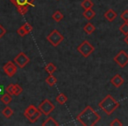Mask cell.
<instances>
[{
    "label": "cell",
    "mask_w": 128,
    "mask_h": 126,
    "mask_svg": "<svg viewBox=\"0 0 128 126\" xmlns=\"http://www.w3.org/2000/svg\"><path fill=\"white\" fill-rule=\"evenodd\" d=\"M76 119L84 126H94L100 121L101 117L98 112L93 110L92 107L87 106L77 116Z\"/></svg>",
    "instance_id": "1"
},
{
    "label": "cell",
    "mask_w": 128,
    "mask_h": 126,
    "mask_svg": "<svg viewBox=\"0 0 128 126\" xmlns=\"http://www.w3.org/2000/svg\"><path fill=\"white\" fill-rule=\"evenodd\" d=\"M98 106L107 116H110L119 107V103L112 95H107L98 103Z\"/></svg>",
    "instance_id": "2"
},
{
    "label": "cell",
    "mask_w": 128,
    "mask_h": 126,
    "mask_svg": "<svg viewBox=\"0 0 128 126\" xmlns=\"http://www.w3.org/2000/svg\"><path fill=\"white\" fill-rule=\"evenodd\" d=\"M18 9V11L21 15H25L28 11V7H35L34 0H10Z\"/></svg>",
    "instance_id": "3"
},
{
    "label": "cell",
    "mask_w": 128,
    "mask_h": 126,
    "mask_svg": "<svg viewBox=\"0 0 128 126\" xmlns=\"http://www.w3.org/2000/svg\"><path fill=\"white\" fill-rule=\"evenodd\" d=\"M42 112L39 110V108H36L34 105L30 104L25 110L24 116L30 123H35L38 119L40 117Z\"/></svg>",
    "instance_id": "4"
},
{
    "label": "cell",
    "mask_w": 128,
    "mask_h": 126,
    "mask_svg": "<svg viewBox=\"0 0 128 126\" xmlns=\"http://www.w3.org/2000/svg\"><path fill=\"white\" fill-rule=\"evenodd\" d=\"M46 40L53 46L56 47V46H58L64 40V36L58 30L54 29V30H53L46 36Z\"/></svg>",
    "instance_id": "5"
},
{
    "label": "cell",
    "mask_w": 128,
    "mask_h": 126,
    "mask_svg": "<svg viewBox=\"0 0 128 126\" xmlns=\"http://www.w3.org/2000/svg\"><path fill=\"white\" fill-rule=\"evenodd\" d=\"M76 50L78 51L79 53L82 55L84 58H88L93 52L95 51V47L92 44L89 42L88 40H84L78 46Z\"/></svg>",
    "instance_id": "6"
},
{
    "label": "cell",
    "mask_w": 128,
    "mask_h": 126,
    "mask_svg": "<svg viewBox=\"0 0 128 126\" xmlns=\"http://www.w3.org/2000/svg\"><path fill=\"white\" fill-rule=\"evenodd\" d=\"M113 60L115 61L116 64L118 65V67L122 68H124L128 64V53H126V52H124V50H120L115 55Z\"/></svg>",
    "instance_id": "7"
},
{
    "label": "cell",
    "mask_w": 128,
    "mask_h": 126,
    "mask_svg": "<svg viewBox=\"0 0 128 126\" xmlns=\"http://www.w3.org/2000/svg\"><path fill=\"white\" fill-rule=\"evenodd\" d=\"M54 107L55 106L52 103L51 101H49L48 99H45L39 105V110L42 112V114H44L45 116L48 117V115L54 110Z\"/></svg>",
    "instance_id": "8"
},
{
    "label": "cell",
    "mask_w": 128,
    "mask_h": 126,
    "mask_svg": "<svg viewBox=\"0 0 128 126\" xmlns=\"http://www.w3.org/2000/svg\"><path fill=\"white\" fill-rule=\"evenodd\" d=\"M14 62L17 64V66L20 68H24L27 64L30 62V58L25 53L21 52L14 58Z\"/></svg>",
    "instance_id": "9"
},
{
    "label": "cell",
    "mask_w": 128,
    "mask_h": 126,
    "mask_svg": "<svg viewBox=\"0 0 128 126\" xmlns=\"http://www.w3.org/2000/svg\"><path fill=\"white\" fill-rule=\"evenodd\" d=\"M4 74L9 77H13L18 72V68L16 66V63L12 61H7L3 67Z\"/></svg>",
    "instance_id": "10"
},
{
    "label": "cell",
    "mask_w": 128,
    "mask_h": 126,
    "mask_svg": "<svg viewBox=\"0 0 128 126\" xmlns=\"http://www.w3.org/2000/svg\"><path fill=\"white\" fill-rule=\"evenodd\" d=\"M110 82L115 88H120L124 84V79H123V77L120 75L117 74V75H115L110 79Z\"/></svg>",
    "instance_id": "11"
},
{
    "label": "cell",
    "mask_w": 128,
    "mask_h": 126,
    "mask_svg": "<svg viewBox=\"0 0 128 126\" xmlns=\"http://www.w3.org/2000/svg\"><path fill=\"white\" fill-rule=\"evenodd\" d=\"M104 18H106L109 22H112L116 18H117L118 14H117V12H116L115 11H113L112 9H109L108 11L104 13Z\"/></svg>",
    "instance_id": "12"
},
{
    "label": "cell",
    "mask_w": 128,
    "mask_h": 126,
    "mask_svg": "<svg viewBox=\"0 0 128 126\" xmlns=\"http://www.w3.org/2000/svg\"><path fill=\"white\" fill-rule=\"evenodd\" d=\"M82 16L86 18L87 20H91L92 18H95L96 16V12L92 10V8L88 10H84V11L82 12Z\"/></svg>",
    "instance_id": "13"
},
{
    "label": "cell",
    "mask_w": 128,
    "mask_h": 126,
    "mask_svg": "<svg viewBox=\"0 0 128 126\" xmlns=\"http://www.w3.org/2000/svg\"><path fill=\"white\" fill-rule=\"evenodd\" d=\"M58 125H60L59 123L56 120H54V118H53L51 117H48L42 124V126H58Z\"/></svg>",
    "instance_id": "14"
},
{
    "label": "cell",
    "mask_w": 128,
    "mask_h": 126,
    "mask_svg": "<svg viewBox=\"0 0 128 126\" xmlns=\"http://www.w3.org/2000/svg\"><path fill=\"white\" fill-rule=\"evenodd\" d=\"M44 69L48 75H53V74L56 71V67H55V65L54 64V63L49 62V63H48V64L45 66Z\"/></svg>",
    "instance_id": "15"
},
{
    "label": "cell",
    "mask_w": 128,
    "mask_h": 126,
    "mask_svg": "<svg viewBox=\"0 0 128 126\" xmlns=\"http://www.w3.org/2000/svg\"><path fill=\"white\" fill-rule=\"evenodd\" d=\"M84 31L87 34H92L93 32H94L95 31H96V27H95V25H93L92 23L89 22V23H87L85 25H84Z\"/></svg>",
    "instance_id": "16"
},
{
    "label": "cell",
    "mask_w": 128,
    "mask_h": 126,
    "mask_svg": "<svg viewBox=\"0 0 128 126\" xmlns=\"http://www.w3.org/2000/svg\"><path fill=\"white\" fill-rule=\"evenodd\" d=\"M12 95L8 94L7 92L4 93L3 96H1V97H0V101L2 102L3 103H4V105H8L10 103L12 102Z\"/></svg>",
    "instance_id": "17"
},
{
    "label": "cell",
    "mask_w": 128,
    "mask_h": 126,
    "mask_svg": "<svg viewBox=\"0 0 128 126\" xmlns=\"http://www.w3.org/2000/svg\"><path fill=\"white\" fill-rule=\"evenodd\" d=\"M56 82H57V78L55 76H54L53 75H49L46 78V83L48 84L49 87H53V86H54Z\"/></svg>",
    "instance_id": "18"
},
{
    "label": "cell",
    "mask_w": 128,
    "mask_h": 126,
    "mask_svg": "<svg viewBox=\"0 0 128 126\" xmlns=\"http://www.w3.org/2000/svg\"><path fill=\"white\" fill-rule=\"evenodd\" d=\"M2 115L4 116L6 118L9 119V118H11V117L13 115V110H12L9 106H7V105H6V108L2 110Z\"/></svg>",
    "instance_id": "19"
},
{
    "label": "cell",
    "mask_w": 128,
    "mask_h": 126,
    "mask_svg": "<svg viewBox=\"0 0 128 126\" xmlns=\"http://www.w3.org/2000/svg\"><path fill=\"white\" fill-rule=\"evenodd\" d=\"M56 102L60 105H63L68 102V97H67L63 93H60L56 97Z\"/></svg>",
    "instance_id": "20"
},
{
    "label": "cell",
    "mask_w": 128,
    "mask_h": 126,
    "mask_svg": "<svg viewBox=\"0 0 128 126\" xmlns=\"http://www.w3.org/2000/svg\"><path fill=\"white\" fill-rule=\"evenodd\" d=\"M81 6L82 8H84V10L90 9L94 6V3L91 1V0H82V3H81Z\"/></svg>",
    "instance_id": "21"
},
{
    "label": "cell",
    "mask_w": 128,
    "mask_h": 126,
    "mask_svg": "<svg viewBox=\"0 0 128 126\" xmlns=\"http://www.w3.org/2000/svg\"><path fill=\"white\" fill-rule=\"evenodd\" d=\"M63 18H64L63 14H62V13L60 12V11H56L55 12L53 13V15H52V18H53V19L54 20L55 22L62 21V20L63 19Z\"/></svg>",
    "instance_id": "22"
},
{
    "label": "cell",
    "mask_w": 128,
    "mask_h": 126,
    "mask_svg": "<svg viewBox=\"0 0 128 126\" xmlns=\"http://www.w3.org/2000/svg\"><path fill=\"white\" fill-rule=\"evenodd\" d=\"M23 89L20 84H14V90H13V96H18L22 94Z\"/></svg>",
    "instance_id": "23"
},
{
    "label": "cell",
    "mask_w": 128,
    "mask_h": 126,
    "mask_svg": "<svg viewBox=\"0 0 128 126\" xmlns=\"http://www.w3.org/2000/svg\"><path fill=\"white\" fill-rule=\"evenodd\" d=\"M119 31L124 35H128V22H124L120 27H119Z\"/></svg>",
    "instance_id": "24"
},
{
    "label": "cell",
    "mask_w": 128,
    "mask_h": 126,
    "mask_svg": "<svg viewBox=\"0 0 128 126\" xmlns=\"http://www.w3.org/2000/svg\"><path fill=\"white\" fill-rule=\"evenodd\" d=\"M22 27H23V28L25 29V31L26 32L27 34H29L32 31V26L29 23H27V22H26V23L24 24V25H22Z\"/></svg>",
    "instance_id": "25"
},
{
    "label": "cell",
    "mask_w": 128,
    "mask_h": 126,
    "mask_svg": "<svg viewBox=\"0 0 128 126\" xmlns=\"http://www.w3.org/2000/svg\"><path fill=\"white\" fill-rule=\"evenodd\" d=\"M120 18H121V19H123L124 22H128V10H126V11H124L121 13Z\"/></svg>",
    "instance_id": "26"
},
{
    "label": "cell",
    "mask_w": 128,
    "mask_h": 126,
    "mask_svg": "<svg viewBox=\"0 0 128 126\" xmlns=\"http://www.w3.org/2000/svg\"><path fill=\"white\" fill-rule=\"evenodd\" d=\"M17 33H18V36H20V37H25V36L27 34L26 32L25 31V29H24L22 26H20V28L17 30Z\"/></svg>",
    "instance_id": "27"
},
{
    "label": "cell",
    "mask_w": 128,
    "mask_h": 126,
    "mask_svg": "<svg viewBox=\"0 0 128 126\" xmlns=\"http://www.w3.org/2000/svg\"><path fill=\"white\" fill-rule=\"evenodd\" d=\"M13 90H14V84H12V83L9 84V85L7 86V88H6V92H7L8 94L12 95V96H13Z\"/></svg>",
    "instance_id": "28"
},
{
    "label": "cell",
    "mask_w": 128,
    "mask_h": 126,
    "mask_svg": "<svg viewBox=\"0 0 128 126\" xmlns=\"http://www.w3.org/2000/svg\"><path fill=\"white\" fill-rule=\"evenodd\" d=\"M110 126H122V125H123V124L120 122V121H119V119L115 118L113 121H112V123H110Z\"/></svg>",
    "instance_id": "29"
},
{
    "label": "cell",
    "mask_w": 128,
    "mask_h": 126,
    "mask_svg": "<svg viewBox=\"0 0 128 126\" xmlns=\"http://www.w3.org/2000/svg\"><path fill=\"white\" fill-rule=\"evenodd\" d=\"M6 33V29L2 25H0V39L4 37V35Z\"/></svg>",
    "instance_id": "30"
},
{
    "label": "cell",
    "mask_w": 128,
    "mask_h": 126,
    "mask_svg": "<svg viewBox=\"0 0 128 126\" xmlns=\"http://www.w3.org/2000/svg\"><path fill=\"white\" fill-rule=\"evenodd\" d=\"M4 93V86L3 85H0V96H3Z\"/></svg>",
    "instance_id": "31"
},
{
    "label": "cell",
    "mask_w": 128,
    "mask_h": 126,
    "mask_svg": "<svg viewBox=\"0 0 128 126\" xmlns=\"http://www.w3.org/2000/svg\"><path fill=\"white\" fill-rule=\"evenodd\" d=\"M124 41L128 45V35H126V38L124 39Z\"/></svg>",
    "instance_id": "32"
},
{
    "label": "cell",
    "mask_w": 128,
    "mask_h": 126,
    "mask_svg": "<svg viewBox=\"0 0 128 126\" xmlns=\"http://www.w3.org/2000/svg\"><path fill=\"white\" fill-rule=\"evenodd\" d=\"M57 1H59V0H57Z\"/></svg>",
    "instance_id": "33"
}]
</instances>
